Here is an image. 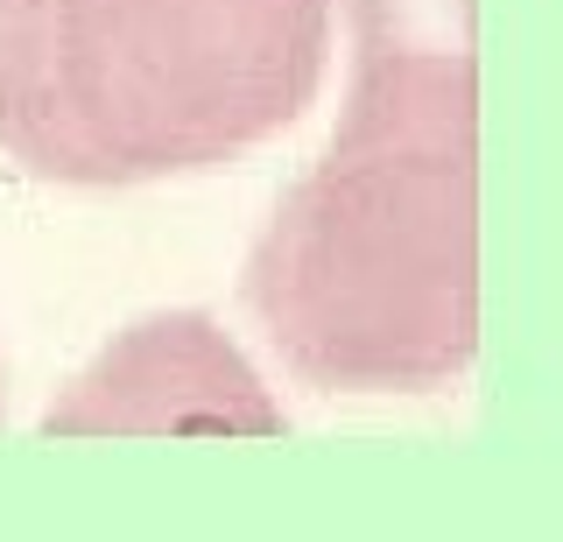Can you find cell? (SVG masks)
I'll return each mask as SVG.
<instances>
[{"label":"cell","instance_id":"obj_4","mask_svg":"<svg viewBox=\"0 0 563 542\" xmlns=\"http://www.w3.org/2000/svg\"><path fill=\"white\" fill-rule=\"evenodd\" d=\"M22 8H29V0H0V43L14 36V22H22Z\"/></svg>","mask_w":563,"mask_h":542},{"label":"cell","instance_id":"obj_3","mask_svg":"<svg viewBox=\"0 0 563 542\" xmlns=\"http://www.w3.org/2000/svg\"><path fill=\"white\" fill-rule=\"evenodd\" d=\"M49 436H275L282 409L261 388L246 353L198 310L128 324L106 353L70 380V395L43 416Z\"/></svg>","mask_w":563,"mask_h":542},{"label":"cell","instance_id":"obj_2","mask_svg":"<svg viewBox=\"0 0 563 542\" xmlns=\"http://www.w3.org/2000/svg\"><path fill=\"white\" fill-rule=\"evenodd\" d=\"M331 64V0H29L0 148L49 184H155L282 134Z\"/></svg>","mask_w":563,"mask_h":542},{"label":"cell","instance_id":"obj_1","mask_svg":"<svg viewBox=\"0 0 563 542\" xmlns=\"http://www.w3.org/2000/svg\"><path fill=\"white\" fill-rule=\"evenodd\" d=\"M352 99L246 254L289 374L422 395L479 353V0H345Z\"/></svg>","mask_w":563,"mask_h":542},{"label":"cell","instance_id":"obj_5","mask_svg":"<svg viewBox=\"0 0 563 542\" xmlns=\"http://www.w3.org/2000/svg\"><path fill=\"white\" fill-rule=\"evenodd\" d=\"M0 416H8V360H0Z\"/></svg>","mask_w":563,"mask_h":542}]
</instances>
